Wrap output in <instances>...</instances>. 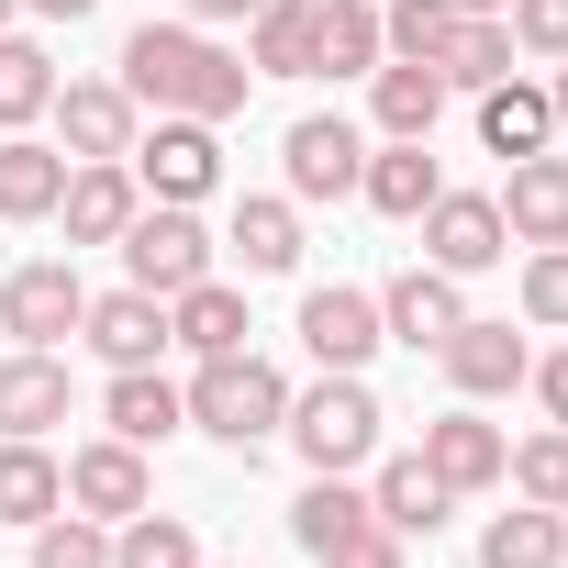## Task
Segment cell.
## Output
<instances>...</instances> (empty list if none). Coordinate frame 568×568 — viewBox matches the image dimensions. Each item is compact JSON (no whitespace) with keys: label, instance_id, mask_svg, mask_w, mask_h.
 <instances>
[{"label":"cell","instance_id":"16","mask_svg":"<svg viewBox=\"0 0 568 568\" xmlns=\"http://www.w3.org/2000/svg\"><path fill=\"white\" fill-rule=\"evenodd\" d=\"M413 457H424V468H435V479L468 501V490H501V457H513V435H501V424H479V413H435Z\"/></svg>","mask_w":568,"mask_h":568},{"label":"cell","instance_id":"12","mask_svg":"<svg viewBox=\"0 0 568 568\" xmlns=\"http://www.w3.org/2000/svg\"><path fill=\"white\" fill-rule=\"evenodd\" d=\"M446 101H457V90L435 79V57H379V68H368V123L402 134V145H435Z\"/></svg>","mask_w":568,"mask_h":568},{"label":"cell","instance_id":"28","mask_svg":"<svg viewBox=\"0 0 568 568\" xmlns=\"http://www.w3.org/2000/svg\"><path fill=\"white\" fill-rule=\"evenodd\" d=\"M546 134H557V101L546 90H524V79L479 90V145L490 156H546Z\"/></svg>","mask_w":568,"mask_h":568},{"label":"cell","instance_id":"18","mask_svg":"<svg viewBox=\"0 0 568 568\" xmlns=\"http://www.w3.org/2000/svg\"><path fill=\"white\" fill-rule=\"evenodd\" d=\"M57 424H68V357L12 346L0 357V435H57Z\"/></svg>","mask_w":568,"mask_h":568},{"label":"cell","instance_id":"8","mask_svg":"<svg viewBox=\"0 0 568 568\" xmlns=\"http://www.w3.org/2000/svg\"><path fill=\"white\" fill-rule=\"evenodd\" d=\"M278 168H291V201H346L357 168H368V134L346 112H302L291 134H278Z\"/></svg>","mask_w":568,"mask_h":568},{"label":"cell","instance_id":"32","mask_svg":"<svg viewBox=\"0 0 568 568\" xmlns=\"http://www.w3.org/2000/svg\"><path fill=\"white\" fill-rule=\"evenodd\" d=\"M45 101H57V57L34 34H0V134L45 123Z\"/></svg>","mask_w":568,"mask_h":568},{"label":"cell","instance_id":"11","mask_svg":"<svg viewBox=\"0 0 568 568\" xmlns=\"http://www.w3.org/2000/svg\"><path fill=\"white\" fill-rule=\"evenodd\" d=\"M156 501V479H145V446H123V435H90L79 457H68V513H90V524H134Z\"/></svg>","mask_w":568,"mask_h":568},{"label":"cell","instance_id":"23","mask_svg":"<svg viewBox=\"0 0 568 568\" xmlns=\"http://www.w3.org/2000/svg\"><path fill=\"white\" fill-rule=\"evenodd\" d=\"M368 513H379L390 535H435V524L457 513V490H446L424 457H379V468H368Z\"/></svg>","mask_w":568,"mask_h":568},{"label":"cell","instance_id":"46","mask_svg":"<svg viewBox=\"0 0 568 568\" xmlns=\"http://www.w3.org/2000/svg\"><path fill=\"white\" fill-rule=\"evenodd\" d=\"M12 12H23V0H0V34H12Z\"/></svg>","mask_w":568,"mask_h":568},{"label":"cell","instance_id":"35","mask_svg":"<svg viewBox=\"0 0 568 568\" xmlns=\"http://www.w3.org/2000/svg\"><path fill=\"white\" fill-rule=\"evenodd\" d=\"M501 479H513V501H546V513H568V424L524 435V446L501 457Z\"/></svg>","mask_w":568,"mask_h":568},{"label":"cell","instance_id":"6","mask_svg":"<svg viewBox=\"0 0 568 568\" xmlns=\"http://www.w3.org/2000/svg\"><path fill=\"white\" fill-rule=\"evenodd\" d=\"M79 313H90V291H79L68 256H23L12 278H0V335H12V346H68Z\"/></svg>","mask_w":568,"mask_h":568},{"label":"cell","instance_id":"17","mask_svg":"<svg viewBox=\"0 0 568 568\" xmlns=\"http://www.w3.org/2000/svg\"><path fill=\"white\" fill-rule=\"evenodd\" d=\"M457 324H468V302H457V278H446V267H402L390 291H379V335H390V346H413V357H424V346H446Z\"/></svg>","mask_w":568,"mask_h":568},{"label":"cell","instance_id":"40","mask_svg":"<svg viewBox=\"0 0 568 568\" xmlns=\"http://www.w3.org/2000/svg\"><path fill=\"white\" fill-rule=\"evenodd\" d=\"M313 568H402V535H390V524H357V535H346V546H324Z\"/></svg>","mask_w":568,"mask_h":568},{"label":"cell","instance_id":"15","mask_svg":"<svg viewBox=\"0 0 568 568\" xmlns=\"http://www.w3.org/2000/svg\"><path fill=\"white\" fill-rule=\"evenodd\" d=\"M302 346L313 368H368L390 335H379V291H302Z\"/></svg>","mask_w":568,"mask_h":568},{"label":"cell","instance_id":"14","mask_svg":"<svg viewBox=\"0 0 568 568\" xmlns=\"http://www.w3.org/2000/svg\"><path fill=\"white\" fill-rule=\"evenodd\" d=\"M446 379H457V402H501V390H524V368H535V346L513 335V324H490V313H468L446 346Z\"/></svg>","mask_w":568,"mask_h":568},{"label":"cell","instance_id":"20","mask_svg":"<svg viewBox=\"0 0 568 568\" xmlns=\"http://www.w3.org/2000/svg\"><path fill=\"white\" fill-rule=\"evenodd\" d=\"M101 424H112L123 446H168V435L190 424V390H179V379H156V368H112V390H101Z\"/></svg>","mask_w":568,"mask_h":568},{"label":"cell","instance_id":"48","mask_svg":"<svg viewBox=\"0 0 568 568\" xmlns=\"http://www.w3.org/2000/svg\"><path fill=\"white\" fill-rule=\"evenodd\" d=\"M234 568H245V557H234Z\"/></svg>","mask_w":568,"mask_h":568},{"label":"cell","instance_id":"27","mask_svg":"<svg viewBox=\"0 0 568 568\" xmlns=\"http://www.w3.org/2000/svg\"><path fill=\"white\" fill-rule=\"evenodd\" d=\"M68 190V156L34 145V134H0V223H45Z\"/></svg>","mask_w":568,"mask_h":568},{"label":"cell","instance_id":"34","mask_svg":"<svg viewBox=\"0 0 568 568\" xmlns=\"http://www.w3.org/2000/svg\"><path fill=\"white\" fill-rule=\"evenodd\" d=\"M112 568H201V535L179 524V513H134V524H112Z\"/></svg>","mask_w":568,"mask_h":568},{"label":"cell","instance_id":"21","mask_svg":"<svg viewBox=\"0 0 568 568\" xmlns=\"http://www.w3.org/2000/svg\"><path fill=\"white\" fill-rule=\"evenodd\" d=\"M501 234H513V245H568V156H513Z\"/></svg>","mask_w":568,"mask_h":568},{"label":"cell","instance_id":"26","mask_svg":"<svg viewBox=\"0 0 568 568\" xmlns=\"http://www.w3.org/2000/svg\"><path fill=\"white\" fill-rule=\"evenodd\" d=\"M557 557H568V513H546V501H513L479 524V568H557Z\"/></svg>","mask_w":568,"mask_h":568},{"label":"cell","instance_id":"13","mask_svg":"<svg viewBox=\"0 0 568 568\" xmlns=\"http://www.w3.org/2000/svg\"><path fill=\"white\" fill-rule=\"evenodd\" d=\"M57 212H68V245H123V223L145 212V190H134L123 156H79L68 190H57Z\"/></svg>","mask_w":568,"mask_h":568},{"label":"cell","instance_id":"3","mask_svg":"<svg viewBox=\"0 0 568 568\" xmlns=\"http://www.w3.org/2000/svg\"><path fill=\"white\" fill-rule=\"evenodd\" d=\"M190 424L212 435V446H234V457H256L278 424H291V379H278L267 357H201V379H190Z\"/></svg>","mask_w":568,"mask_h":568},{"label":"cell","instance_id":"19","mask_svg":"<svg viewBox=\"0 0 568 568\" xmlns=\"http://www.w3.org/2000/svg\"><path fill=\"white\" fill-rule=\"evenodd\" d=\"M446 190V168L424 156V145H402V134H379L368 145V168H357V201L368 212H390V223H424V201Z\"/></svg>","mask_w":568,"mask_h":568},{"label":"cell","instance_id":"24","mask_svg":"<svg viewBox=\"0 0 568 568\" xmlns=\"http://www.w3.org/2000/svg\"><path fill=\"white\" fill-rule=\"evenodd\" d=\"M379 45V0H313V79H368Z\"/></svg>","mask_w":568,"mask_h":568},{"label":"cell","instance_id":"41","mask_svg":"<svg viewBox=\"0 0 568 568\" xmlns=\"http://www.w3.org/2000/svg\"><path fill=\"white\" fill-rule=\"evenodd\" d=\"M524 379H535V402H546V424H568V346H557V357H535Z\"/></svg>","mask_w":568,"mask_h":568},{"label":"cell","instance_id":"47","mask_svg":"<svg viewBox=\"0 0 568 568\" xmlns=\"http://www.w3.org/2000/svg\"><path fill=\"white\" fill-rule=\"evenodd\" d=\"M557 568H568V557H557Z\"/></svg>","mask_w":568,"mask_h":568},{"label":"cell","instance_id":"42","mask_svg":"<svg viewBox=\"0 0 568 568\" xmlns=\"http://www.w3.org/2000/svg\"><path fill=\"white\" fill-rule=\"evenodd\" d=\"M179 12H190V23L212 34V23H256V0H179Z\"/></svg>","mask_w":568,"mask_h":568},{"label":"cell","instance_id":"30","mask_svg":"<svg viewBox=\"0 0 568 568\" xmlns=\"http://www.w3.org/2000/svg\"><path fill=\"white\" fill-rule=\"evenodd\" d=\"M245 278H278V267H302V201H234V234Z\"/></svg>","mask_w":568,"mask_h":568},{"label":"cell","instance_id":"7","mask_svg":"<svg viewBox=\"0 0 568 568\" xmlns=\"http://www.w3.org/2000/svg\"><path fill=\"white\" fill-rule=\"evenodd\" d=\"M501 256H513V234H501V201H490V190H435V201H424V267L479 278V267H501Z\"/></svg>","mask_w":568,"mask_h":568},{"label":"cell","instance_id":"38","mask_svg":"<svg viewBox=\"0 0 568 568\" xmlns=\"http://www.w3.org/2000/svg\"><path fill=\"white\" fill-rule=\"evenodd\" d=\"M524 324L568 335V245H535V256H524Z\"/></svg>","mask_w":568,"mask_h":568},{"label":"cell","instance_id":"25","mask_svg":"<svg viewBox=\"0 0 568 568\" xmlns=\"http://www.w3.org/2000/svg\"><path fill=\"white\" fill-rule=\"evenodd\" d=\"M168 335H179L190 357H234L256 324H245V291H234V278H190V291L168 302Z\"/></svg>","mask_w":568,"mask_h":568},{"label":"cell","instance_id":"39","mask_svg":"<svg viewBox=\"0 0 568 568\" xmlns=\"http://www.w3.org/2000/svg\"><path fill=\"white\" fill-rule=\"evenodd\" d=\"M501 23H513V45H524V57H568V0H513Z\"/></svg>","mask_w":568,"mask_h":568},{"label":"cell","instance_id":"22","mask_svg":"<svg viewBox=\"0 0 568 568\" xmlns=\"http://www.w3.org/2000/svg\"><path fill=\"white\" fill-rule=\"evenodd\" d=\"M68 513V457H45V435H0V524H45Z\"/></svg>","mask_w":568,"mask_h":568},{"label":"cell","instance_id":"29","mask_svg":"<svg viewBox=\"0 0 568 568\" xmlns=\"http://www.w3.org/2000/svg\"><path fill=\"white\" fill-rule=\"evenodd\" d=\"M357 524H379V513H368V490H357V479H335V468H313V490L291 501V546H302V557H324V546H346Z\"/></svg>","mask_w":568,"mask_h":568},{"label":"cell","instance_id":"31","mask_svg":"<svg viewBox=\"0 0 568 568\" xmlns=\"http://www.w3.org/2000/svg\"><path fill=\"white\" fill-rule=\"evenodd\" d=\"M513 57H524V45H513V23L490 12V23H457V34H446V57H435V79L479 101V90H501V79H513Z\"/></svg>","mask_w":568,"mask_h":568},{"label":"cell","instance_id":"10","mask_svg":"<svg viewBox=\"0 0 568 568\" xmlns=\"http://www.w3.org/2000/svg\"><path fill=\"white\" fill-rule=\"evenodd\" d=\"M57 156L79 168V156H123L134 134H145V112H134V90L123 79H57Z\"/></svg>","mask_w":568,"mask_h":568},{"label":"cell","instance_id":"9","mask_svg":"<svg viewBox=\"0 0 568 568\" xmlns=\"http://www.w3.org/2000/svg\"><path fill=\"white\" fill-rule=\"evenodd\" d=\"M79 346H90L101 368H156L179 335H168V302L123 278V291H90V313H79Z\"/></svg>","mask_w":568,"mask_h":568},{"label":"cell","instance_id":"33","mask_svg":"<svg viewBox=\"0 0 568 568\" xmlns=\"http://www.w3.org/2000/svg\"><path fill=\"white\" fill-rule=\"evenodd\" d=\"M256 79H313V0H256Z\"/></svg>","mask_w":568,"mask_h":568},{"label":"cell","instance_id":"45","mask_svg":"<svg viewBox=\"0 0 568 568\" xmlns=\"http://www.w3.org/2000/svg\"><path fill=\"white\" fill-rule=\"evenodd\" d=\"M546 101H557V123H568V57H557V90H546Z\"/></svg>","mask_w":568,"mask_h":568},{"label":"cell","instance_id":"5","mask_svg":"<svg viewBox=\"0 0 568 568\" xmlns=\"http://www.w3.org/2000/svg\"><path fill=\"white\" fill-rule=\"evenodd\" d=\"M123 278H134V291H156V302H179L190 278H212L201 212H190V201H145V212L123 223Z\"/></svg>","mask_w":568,"mask_h":568},{"label":"cell","instance_id":"43","mask_svg":"<svg viewBox=\"0 0 568 568\" xmlns=\"http://www.w3.org/2000/svg\"><path fill=\"white\" fill-rule=\"evenodd\" d=\"M23 12H45V23H79V12H101V0H23Z\"/></svg>","mask_w":568,"mask_h":568},{"label":"cell","instance_id":"4","mask_svg":"<svg viewBox=\"0 0 568 568\" xmlns=\"http://www.w3.org/2000/svg\"><path fill=\"white\" fill-rule=\"evenodd\" d=\"M123 168H134V190L145 201H212V179H223V123H190V112H156V134H134L123 145Z\"/></svg>","mask_w":568,"mask_h":568},{"label":"cell","instance_id":"2","mask_svg":"<svg viewBox=\"0 0 568 568\" xmlns=\"http://www.w3.org/2000/svg\"><path fill=\"white\" fill-rule=\"evenodd\" d=\"M379 390H368V368H324L313 390H291V424H278V435H291L302 446V468H335V479H357L368 457H379Z\"/></svg>","mask_w":568,"mask_h":568},{"label":"cell","instance_id":"1","mask_svg":"<svg viewBox=\"0 0 568 568\" xmlns=\"http://www.w3.org/2000/svg\"><path fill=\"white\" fill-rule=\"evenodd\" d=\"M245 57H223L201 23H134L123 34V90L134 112H190V123H234L245 112Z\"/></svg>","mask_w":568,"mask_h":568},{"label":"cell","instance_id":"44","mask_svg":"<svg viewBox=\"0 0 568 568\" xmlns=\"http://www.w3.org/2000/svg\"><path fill=\"white\" fill-rule=\"evenodd\" d=\"M446 12H457V23H490V12H513V0H446Z\"/></svg>","mask_w":568,"mask_h":568},{"label":"cell","instance_id":"37","mask_svg":"<svg viewBox=\"0 0 568 568\" xmlns=\"http://www.w3.org/2000/svg\"><path fill=\"white\" fill-rule=\"evenodd\" d=\"M446 34H457L446 0H379V45L390 57H446Z\"/></svg>","mask_w":568,"mask_h":568},{"label":"cell","instance_id":"36","mask_svg":"<svg viewBox=\"0 0 568 568\" xmlns=\"http://www.w3.org/2000/svg\"><path fill=\"white\" fill-rule=\"evenodd\" d=\"M23 568H112V524H90V513H45Z\"/></svg>","mask_w":568,"mask_h":568}]
</instances>
